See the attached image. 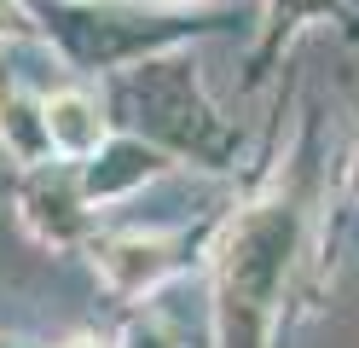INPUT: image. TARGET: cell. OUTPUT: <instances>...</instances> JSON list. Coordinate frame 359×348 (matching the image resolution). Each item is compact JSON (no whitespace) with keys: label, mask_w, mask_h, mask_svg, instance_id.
I'll return each instance as SVG.
<instances>
[{"label":"cell","mask_w":359,"mask_h":348,"mask_svg":"<svg viewBox=\"0 0 359 348\" xmlns=\"http://www.w3.org/2000/svg\"><path fill=\"white\" fill-rule=\"evenodd\" d=\"M0 35H29V18L18 0H0Z\"/></svg>","instance_id":"8"},{"label":"cell","mask_w":359,"mask_h":348,"mask_svg":"<svg viewBox=\"0 0 359 348\" xmlns=\"http://www.w3.org/2000/svg\"><path fill=\"white\" fill-rule=\"evenodd\" d=\"M163 169H168V157L156 146H145V139H104L99 162H87V174H81V203L87 209L116 203L128 192H140L145 180H156Z\"/></svg>","instance_id":"3"},{"label":"cell","mask_w":359,"mask_h":348,"mask_svg":"<svg viewBox=\"0 0 359 348\" xmlns=\"http://www.w3.org/2000/svg\"><path fill=\"white\" fill-rule=\"evenodd\" d=\"M41 110H47V139L58 157H99L104 151V110L87 99V93H53V99H41Z\"/></svg>","instance_id":"5"},{"label":"cell","mask_w":359,"mask_h":348,"mask_svg":"<svg viewBox=\"0 0 359 348\" xmlns=\"http://www.w3.org/2000/svg\"><path fill=\"white\" fill-rule=\"evenodd\" d=\"M116 348H180V337H174V325H168V319L145 314V319H133L128 331H122Z\"/></svg>","instance_id":"7"},{"label":"cell","mask_w":359,"mask_h":348,"mask_svg":"<svg viewBox=\"0 0 359 348\" xmlns=\"http://www.w3.org/2000/svg\"><path fill=\"white\" fill-rule=\"evenodd\" d=\"M0 146H6L18 162H29V169H41V162L53 157L47 110H41V99H29V93H18V87L0 93Z\"/></svg>","instance_id":"6"},{"label":"cell","mask_w":359,"mask_h":348,"mask_svg":"<svg viewBox=\"0 0 359 348\" xmlns=\"http://www.w3.org/2000/svg\"><path fill=\"white\" fill-rule=\"evenodd\" d=\"M296 232L302 215L290 203H261L232 226L215 285V348H266L273 308L296 262Z\"/></svg>","instance_id":"1"},{"label":"cell","mask_w":359,"mask_h":348,"mask_svg":"<svg viewBox=\"0 0 359 348\" xmlns=\"http://www.w3.org/2000/svg\"><path fill=\"white\" fill-rule=\"evenodd\" d=\"M353 186H359V174H353Z\"/></svg>","instance_id":"10"},{"label":"cell","mask_w":359,"mask_h":348,"mask_svg":"<svg viewBox=\"0 0 359 348\" xmlns=\"http://www.w3.org/2000/svg\"><path fill=\"white\" fill-rule=\"evenodd\" d=\"M70 348H99V342H87V337H76V342H70Z\"/></svg>","instance_id":"9"},{"label":"cell","mask_w":359,"mask_h":348,"mask_svg":"<svg viewBox=\"0 0 359 348\" xmlns=\"http://www.w3.org/2000/svg\"><path fill=\"white\" fill-rule=\"evenodd\" d=\"M24 226L35 232L41 244H76L81 232H87V203H81V186L76 180H64V174H47V169H35L29 186H24Z\"/></svg>","instance_id":"4"},{"label":"cell","mask_w":359,"mask_h":348,"mask_svg":"<svg viewBox=\"0 0 359 348\" xmlns=\"http://www.w3.org/2000/svg\"><path fill=\"white\" fill-rule=\"evenodd\" d=\"M174 250H180L174 232H116V238H104L93 250V267L104 273V285L116 296H145L174 273V262H180Z\"/></svg>","instance_id":"2"}]
</instances>
